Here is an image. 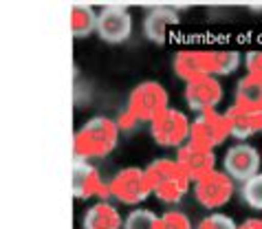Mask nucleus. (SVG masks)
Instances as JSON below:
<instances>
[{
  "label": "nucleus",
  "mask_w": 262,
  "mask_h": 229,
  "mask_svg": "<svg viewBox=\"0 0 262 229\" xmlns=\"http://www.w3.org/2000/svg\"><path fill=\"white\" fill-rule=\"evenodd\" d=\"M159 216L150 210H135L130 212L126 220H123V229H157Z\"/></svg>",
  "instance_id": "nucleus-21"
},
{
  "label": "nucleus",
  "mask_w": 262,
  "mask_h": 229,
  "mask_svg": "<svg viewBox=\"0 0 262 229\" xmlns=\"http://www.w3.org/2000/svg\"><path fill=\"white\" fill-rule=\"evenodd\" d=\"M157 229H192V223L185 214L181 212H165L157 220Z\"/></svg>",
  "instance_id": "nucleus-22"
},
{
  "label": "nucleus",
  "mask_w": 262,
  "mask_h": 229,
  "mask_svg": "<svg viewBox=\"0 0 262 229\" xmlns=\"http://www.w3.org/2000/svg\"><path fill=\"white\" fill-rule=\"evenodd\" d=\"M240 194H243V201L249 205L251 210L262 212V172H258L256 176H251V179H247L243 183Z\"/></svg>",
  "instance_id": "nucleus-20"
},
{
  "label": "nucleus",
  "mask_w": 262,
  "mask_h": 229,
  "mask_svg": "<svg viewBox=\"0 0 262 229\" xmlns=\"http://www.w3.org/2000/svg\"><path fill=\"white\" fill-rule=\"evenodd\" d=\"M199 229H238L236 223L225 214H209L199 223Z\"/></svg>",
  "instance_id": "nucleus-23"
},
{
  "label": "nucleus",
  "mask_w": 262,
  "mask_h": 229,
  "mask_svg": "<svg viewBox=\"0 0 262 229\" xmlns=\"http://www.w3.org/2000/svg\"><path fill=\"white\" fill-rule=\"evenodd\" d=\"M194 196L205 210H218L227 205L234 196V181L225 172L212 170L209 174L201 176L194 185Z\"/></svg>",
  "instance_id": "nucleus-6"
},
{
  "label": "nucleus",
  "mask_w": 262,
  "mask_h": 229,
  "mask_svg": "<svg viewBox=\"0 0 262 229\" xmlns=\"http://www.w3.org/2000/svg\"><path fill=\"white\" fill-rule=\"evenodd\" d=\"M245 64H247V75L262 79V49L249 51L245 57Z\"/></svg>",
  "instance_id": "nucleus-24"
},
{
  "label": "nucleus",
  "mask_w": 262,
  "mask_h": 229,
  "mask_svg": "<svg viewBox=\"0 0 262 229\" xmlns=\"http://www.w3.org/2000/svg\"><path fill=\"white\" fill-rule=\"evenodd\" d=\"M238 229H262V220L260 218H249V220H245Z\"/></svg>",
  "instance_id": "nucleus-25"
},
{
  "label": "nucleus",
  "mask_w": 262,
  "mask_h": 229,
  "mask_svg": "<svg viewBox=\"0 0 262 229\" xmlns=\"http://www.w3.org/2000/svg\"><path fill=\"white\" fill-rule=\"evenodd\" d=\"M119 141V126L108 117H93L75 132L73 157L79 161H93L108 157Z\"/></svg>",
  "instance_id": "nucleus-1"
},
{
  "label": "nucleus",
  "mask_w": 262,
  "mask_h": 229,
  "mask_svg": "<svg viewBox=\"0 0 262 229\" xmlns=\"http://www.w3.org/2000/svg\"><path fill=\"white\" fill-rule=\"evenodd\" d=\"M234 106L260 113L262 110V79H256L251 75L240 79L236 86V104Z\"/></svg>",
  "instance_id": "nucleus-18"
},
{
  "label": "nucleus",
  "mask_w": 262,
  "mask_h": 229,
  "mask_svg": "<svg viewBox=\"0 0 262 229\" xmlns=\"http://www.w3.org/2000/svg\"><path fill=\"white\" fill-rule=\"evenodd\" d=\"M97 33L108 44H121L133 33V16L128 7L123 5H108L97 16Z\"/></svg>",
  "instance_id": "nucleus-7"
},
{
  "label": "nucleus",
  "mask_w": 262,
  "mask_h": 229,
  "mask_svg": "<svg viewBox=\"0 0 262 229\" xmlns=\"http://www.w3.org/2000/svg\"><path fill=\"white\" fill-rule=\"evenodd\" d=\"M225 121H227L229 135L236 139H249L256 132L262 130V119L260 113H253V110H245L240 106H231L227 113H225Z\"/></svg>",
  "instance_id": "nucleus-13"
},
{
  "label": "nucleus",
  "mask_w": 262,
  "mask_h": 229,
  "mask_svg": "<svg viewBox=\"0 0 262 229\" xmlns=\"http://www.w3.org/2000/svg\"><path fill=\"white\" fill-rule=\"evenodd\" d=\"M152 139L159 145L165 148H181L187 139H190V119L185 117V113H181L177 108H165L155 121L150 123Z\"/></svg>",
  "instance_id": "nucleus-5"
},
{
  "label": "nucleus",
  "mask_w": 262,
  "mask_h": 229,
  "mask_svg": "<svg viewBox=\"0 0 262 229\" xmlns=\"http://www.w3.org/2000/svg\"><path fill=\"white\" fill-rule=\"evenodd\" d=\"M260 119H262V110H260Z\"/></svg>",
  "instance_id": "nucleus-26"
},
{
  "label": "nucleus",
  "mask_w": 262,
  "mask_h": 229,
  "mask_svg": "<svg viewBox=\"0 0 262 229\" xmlns=\"http://www.w3.org/2000/svg\"><path fill=\"white\" fill-rule=\"evenodd\" d=\"M73 196L75 198H108V183L101 179L99 170L89 161L75 159L73 163Z\"/></svg>",
  "instance_id": "nucleus-10"
},
{
  "label": "nucleus",
  "mask_w": 262,
  "mask_h": 229,
  "mask_svg": "<svg viewBox=\"0 0 262 229\" xmlns=\"http://www.w3.org/2000/svg\"><path fill=\"white\" fill-rule=\"evenodd\" d=\"M172 25H179V13L170 7H155L143 20V33L152 42H163L167 29Z\"/></svg>",
  "instance_id": "nucleus-14"
},
{
  "label": "nucleus",
  "mask_w": 262,
  "mask_h": 229,
  "mask_svg": "<svg viewBox=\"0 0 262 229\" xmlns=\"http://www.w3.org/2000/svg\"><path fill=\"white\" fill-rule=\"evenodd\" d=\"M165 108H170L167 106V91L159 82L148 79V82L135 86V91L130 93L128 104L117 119V126L119 130H133L139 121L152 123Z\"/></svg>",
  "instance_id": "nucleus-2"
},
{
  "label": "nucleus",
  "mask_w": 262,
  "mask_h": 229,
  "mask_svg": "<svg viewBox=\"0 0 262 229\" xmlns=\"http://www.w3.org/2000/svg\"><path fill=\"white\" fill-rule=\"evenodd\" d=\"M84 229H121L123 220L119 216V212L113 207L111 203L101 201L97 205L84 214V220H82Z\"/></svg>",
  "instance_id": "nucleus-16"
},
{
  "label": "nucleus",
  "mask_w": 262,
  "mask_h": 229,
  "mask_svg": "<svg viewBox=\"0 0 262 229\" xmlns=\"http://www.w3.org/2000/svg\"><path fill=\"white\" fill-rule=\"evenodd\" d=\"M174 73L181 79H185V84L201 77H209L205 73L201 51H181V53H177V57H174Z\"/></svg>",
  "instance_id": "nucleus-17"
},
{
  "label": "nucleus",
  "mask_w": 262,
  "mask_h": 229,
  "mask_svg": "<svg viewBox=\"0 0 262 229\" xmlns=\"http://www.w3.org/2000/svg\"><path fill=\"white\" fill-rule=\"evenodd\" d=\"M108 192H111V196H115L117 201L126 203V205H137L152 194L145 170H141V168L119 170V172L113 176V181L108 183Z\"/></svg>",
  "instance_id": "nucleus-4"
},
{
  "label": "nucleus",
  "mask_w": 262,
  "mask_h": 229,
  "mask_svg": "<svg viewBox=\"0 0 262 229\" xmlns=\"http://www.w3.org/2000/svg\"><path fill=\"white\" fill-rule=\"evenodd\" d=\"M225 174L229 176L231 181H247L251 176L258 174L260 170V152L249 143H238L231 145L227 152H225Z\"/></svg>",
  "instance_id": "nucleus-9"
},
{
  "label": "nucleus",
  "mask_w": 262,
  "mask_h": 229,
  "mask_svg": "<svg viewBox=\"0 0 262 229\" xmlns=\"http://www.w3.org/2000/svg\"><path fill=\"white\" fill-rule=\"evenodd\" d=\"M97 31V13L89 5H73L71 7V33L75 38H89Z\"/></svg>",
  "instance_id": "nucleus-19"
},
{
  "label": "nucleus",
  "mask_w": 262,
  "mask_h": 229,
  "mask_svg": "<svg viewBox=\"0 0 262 229\" xmlns=\"http://www.w3.org/2000/svg\"><path fill=\"white\" fill-rule=\"evenodd\" d=\"M177 163L190 181H199L201 176H205L214 170L216 154H214V150H209V148H203V145L187 141L179 148Z\"/></svg>",
  "instance_id": "nucleus-11"
},
{
  "label": "nucleus",
  "mask_w": 262,
  "mask_h": 229,
  "mask_svg": "<svg viewBox=\"0 0 262 229\" xmlns=\"http://www.w3.org/2000/svg\"><path fill=\"white\" fill-rule=\"evenodd\" d=\"M205 73L209 77L216 75H229L234 73L240 64V53L234 49H212V51H201Z\"/></svg>",
  "instance_id": "nucleus-15"
},
{
  "label": "nucleus",
  "mask_w": 262,
  "mask_h": 229,
  "mask_svg": "<svg viewBox=\"0 0 262 229\" xmlns=\"http://www.w3.org/2000/svg\"><path fill=\"white\" fill-rule=\"evenodd\" d=\"M223 99V86L216 77H201L194 79L185 86V101L187 106L205 113V110H214Z\"/></svg>",
  "instance_id": "nucleus-12"
},
{
  "label": "nucleus",
  "mask_w": 262,
  "mask_h": 229,
  "mask_svg": "<svg viewBox=\"0 0 262 229\" xmlns=\"http://www.w3.org/2000/svg\"><path fill=\"white\" fill-rule=\"evenodd\" d=\"M150 192L163 203H179L190 190V179L172 159H157L145 168Z\"/></svg>",
  "instance_id": "nucleus-3"
},
{
  "label": "nucleus",
  "mask_w": 262,
  "mask_h": 229,
  "mask_svg": "<svg viewBox=\"0 0 262 229\" xmlns=\"http://www.w3.org/2000/svg\"><path fill=\"white\" fill-rule=\"evenodd\" d=\"M227 137H229V128L227 121H225V115L216 113V110H205L194 121H190V141L196 145L214 150Z\"/></svg>",
  "instance_id": "nucleus-8"
}]
</instances>
